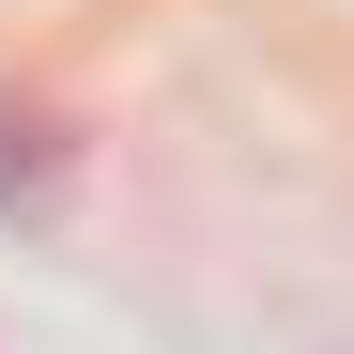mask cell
Segmentation results:
<instances>
[{
    "label": "cell",
    "mask_w": 354,
    "mask_h": 354,
    "mask_svg": "<svg viewBox=\"0 0 354 354\" xmlns=\"http://www.w3.org/2000/svg\"><path fill=\"white\" fill-rule=\"evenodd\" d=\"M46 169H62V139H46V124H16V108H0V201H31Z\"/></svg>",
    "instance_id": "cell-1"
}]
</instances>
